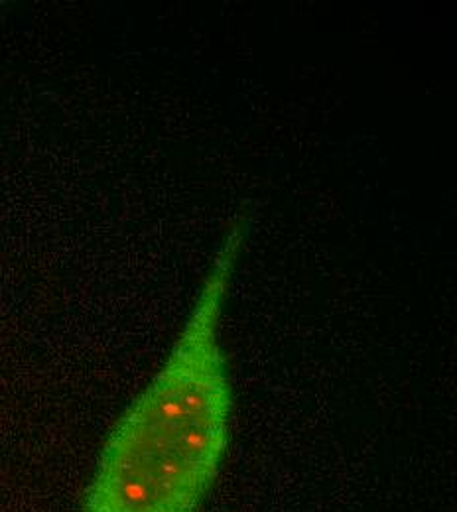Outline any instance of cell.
Here are the masks:
<instances>
[{"instance_id": "obj_1", "label": "cell", "mask_w": 457, "mask_h": 512, "mask_svg": "<svg viewBox=\"0 0 457 512\" xmlns=\"http://www.w3.org/2000/svg\"><path fill=\"white\" fill-rule=\"evenodd\" d=\"M247 225L231 223L166 363L111 432L83 512H197L231 438L221 316Z\"/></svg>"}]
</instances>
